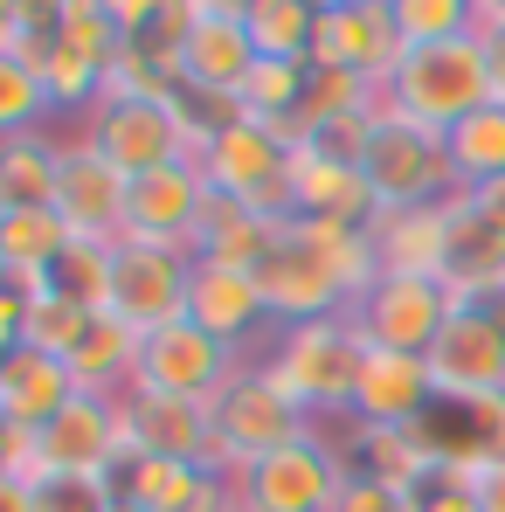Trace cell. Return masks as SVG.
<instances>
[{"label": "cell", "mask_w": 505, "mask_h": 512, "mask_svg": "<svg viewBox=\"0 0 505 512\" xmlns=\"http://www.w3.org/2000/svg\"><path fill=\"white\" fill-rule=\"evenodd\" d=\"M374 277H381V263H374L367 229H333V222H305V215H284L256 263V284H263L277 326L346 319L374 291Z\"/></svg>", "instance_id": "1"}, {"label": "cell", "mask_w": 505, "mask_h": 512, "mask_svg": "<svg viewBox=\"0 0 505 512\" xmlns=\"http://www.w3.org/2000/svg\"><path fill=\"white\" fill-rule=\"evenodd\" d=\"M367 333L346 319H305V326H284L270 353L256 360L277 395H291L312 423H353V395H360V367H367Z\"/></svg>", "instance_id": "2"}, {"label": "cell", "mask_w": 505, "mask_h": 512, "mask_svg": "<svg viewBox=\"0 0 505 512\" xmlns=\"http://www.w3.org/2000/svg\"><path fill=\"white\" fill-rule=\"evenodd\" d=\"M388 90H395V111H402L409 125H429V132H457L471 111L499 104V97H492V70H485L478 35L409 49V56L395 63Z\"/></svg>", "instance_id": "3"}, {"label": "cell", "mask_w": 505, "mask_h": 512, "mask_svg": "<svg viewBox=\"0 0 505 512\" xmlns=\"http://www.w3.org/2000/svg\"><path fill=\"white\" fill-rule=\"evenodd\" d=\"M312 416L291 402V395H277V381L243 360L236 374H229V388L215 395V443H222V471L236 478V471H250L263 464L270 450H284V443H298V436H312Z\"/></svg>", "instance_id": "4"}, {"label": "cell", "mask_w": 505, "mask_h": 512, "mask_svg": "<svg viewBox=\"0 0 505 512\" xmlns=\"http://www.w3.org/2000/svg\"><path fill=\"white\" fill-rule=\"evenodd\" d=\"M346 485H353V471L339 457V436L312 429V436L270 450L263 464L236 471V506L243 512H333Z\"/></svg>", "instance_id": "5"}, {"label": "cell", "mask_w": 505, "mask_h": 512, "mask_svg": "<svg viewBox=\"0 0 505 512\" xmlns=\"http://www.w3.org/2000/svg\"><path fill=\"white\" fill-rule=\"evenodd\" d=\"M111 63H118V28H111V0H63V21H56V42L28 63L56 111H77L111 90Z\"/></svg>", "instance_id": "6"}, {"label": "cell", "mask_w": 505, "mask_h": 512, "mask_svg": "<svg viewBox=\"0 0 505 512\" xmlns=\"http://www.w3.org/2000/svg\"><path fill=\"white\" fill-rule=\"evenodd\" d=\"M291 132H277V125H229L208 153H201V173H208V187L215 194H236V201H250L256 215H270V222H284L291 215Z\"/></svg>", "instance_id": "7"}, {"label": "cell", "mask_w": 505, "mask_h": 512, "mask_svg": "<svg viewBox=\"0 0 505 512\" xmlns=\"http://www.w3.org/2000/svg\"><path fill=\"white\" fill-rule=\"evenodd\" d=\"M367 187H374L381 215H388V208H429V201L457 194L450 153H443V132L409 125L402 111L381 118V125H374V146H367Z\"/></svg>", "instance_id": "8"}, {"label": "cell", "mask_w": 505, "mask_h": 512, "mask_svg": "<svg viewBox=\"0 0 505 512\" xmlns=\"http://www.w3.org/2000/svg\"><path fill=\"white\" fill-rule=\"evenodd\" d=\"M84 132L90 146L111 160V167L125 173V180H139V173H160L173 160H194L187 153V139H180V118H173L167 104H146V97H118V90H104L97 104L84 111Z\"/></svg>", "instance_id": "9"}, {"label": "cell", "mask_w": 505, "mask_h": 512, "mask_svg": "<svg viewBox=\"0 0 505 512\" xmlns=\"http://www.w3.org/2000/svg\"><path fill=\"white\" fill-rule=\"evenodd\" d=\"M187 319H194L201 333H215V340L229 346L236 360H263V353H270V340L284 333V326L270 319V298H263L256 270H236V263H201V256H194Z\"/></svg>", "instance_id": "10"}, {"label": "cell", "mask_w": 505, "mask_h": 512, "mask_svg": "<svg viewBox=\"0 0 505 512\" xmlns=\"http://www.w3.org/2000/svg\"><path fill=\"white\" fill-rule=\"evenodd\" d=\"M132 457L125 409L111 395H77L49 429H35V478L63 471V478H118V464Z\"/></svg>", "instance_id": "11"}, {"label": "cell", "mask_w": 505, "mask_h": 512, "mask_svg": "<svg viewBox=\"0 0 505 512\" xmlns=\"http://www.w3.org/2000/svg\"><path fill=\"white\" fill-rule=\"evenodd\" d=\"M429 374H436L443 402L505 395V298L499 305H457L443 340L429 346Z\"/></svg>", "instance_id": "12"}, {"label": "cell", "mask_w": 505, "mask_h": 512, "mask_svg": "<svg viewBox=\"0 0 505 512\" xmlns=\"http://www.w3.org/2000/svg\"><path fill=\"white\" fill-rule=\"evenodd\" d=\"M457 298L436 277H374V291L353 305V326L367 333L374 353H416L429 360V346L443 340Z\"/></svg>", "instance_id": "13"}, {"label": "cell", "mask_w": 505, "mask_h": 512, "mask_svg": "<svg viewBox=\"0 0 505 512\" xmlns=\"http://www.w3.org/2000/svg\"><path fill=\"white\" fill-rule=\"evenodd\" d=\"M187 291H194V256L187 250H153V243H118L111 270V319H125L132 333H160L173 319H187Z\"/></svg>", "instance_id": "14"}, {"label": "cell", "mask_w": 505, "mask_h": 512, "mask_svg": "<svg viewBox=\"0 0 505 512\" xmlns=\"http://www.w3.org/2000/svg\"><path fill=\"white\" fill-rule=\"evenodd\" d=\"M402 56H409V42H402V28H395V0H326V7H319L312 63L388 84Z\"/></svg>", "instance_id": "15"}, {"label": "cell", "mask_w": 505, "mask_h": 512, "mask_svg": "<svg viewBox=\"0 0 505 512\" xmlns=\"http://www.w3.org/2000/svg\"><path fill=\"white\" fill-rule=\"evenodd\" d=\"M236 367H243V360L215 340V333H201L194 319H173V326H160V333H146V346H139V381H132V388L215 402V395L229 388Z\"/></svg>", "instance_id": "16"}, {"label": "cell", "mask_w": 505, "mask_h": 512, "mask_svg": "<svg viewBox=\"0 0 505 512\" xmlns=\"http://www.w3.org/2000/svg\"><path fill=\"white\" fill-rule=\"evenodd\" d=\"M125 436L139 457H173V464H201L222 471V443H215V402H187V395H153V388H125Z\"/></svg>", "instance_id": "17"}, {"label": "cell", "mask_w": 505, "mask_h": 512, "mask_svg": "<svg viewBox=\"0 0 505 512\" xmlns=\"http://www.w3.org/2000/svg\"><path fill=\"white\" fill-rule=\"evenodd\" d=\"M208 201V173L201 160H173L160 173H139L125 194V243H153V250H187L194 256V222Z\"/></svg>", "instance_id": "18"}, {"label": "cell", "mask_w": 505, "mask_h": 512, "mask_svg": "<svg viewBox=\"0 0 505 512\" xmlns=\"http://www.w3.org/2000/svg\"><path fill=\"white\" fill-rule=\"evenodd\" d=\"M125 194H132V180L111 167L84 132H70L63 180H56V215L70 222V236H84V243H125Z\"/></svg>", "instance_id": "19"}, {"label": "cell", "mask_w": 505, "mask_h": 512, "mask_svg": "<svg viewBox=\"0 0 505 512\" xmlns=\"http://www.w3.org/2000/svg\"><path fill=\"white\" fill-rule=\"evenodd\" d=\"M250 70H256V42H250V14H243V0H194L187 49H180V77H187L194 90L236 97Z\"/></svg>", "instance_id": "20"}, {"label": "cell", "mask_w": 505, "mask_h": 512, "mask_svg": "<svg viewBox=\"0 0 505 512\" xmlns=\"http://www.w3.org/2000/svg\"><path fill=\"white\" fill-rule=\"evenodd\" d=\"M450 222V256H443V291L457 305H499L505 298V229L478 215L471 194H443Z\"/></svg>", "instance_id": "21"}, {"label": "cell", "mask_w": 505, "mask_h": 512, "mask_svg": "<svg viewBox=\"0 0 505 512\" xmlns=\"http://www.w3.org/2000/svg\"><path fill=\"white\" fill-rule=\"evenodd\" d=\"M436 374L416 353H367L360 367V395H353V423L374 429H416L429 409H436Z\"/></svg>", "instance_id": "22"}, {"label": "cell", "mask_w": 505, "mask_h": 512, "mask_svg": "<svg viewBox=\"0 0 505 512\" xmlns=\"http://www.w3.org/2000/svg\"><path fill=\"white\" fill-rule=\"evenodd\" d=\"M291 215L333 222V229H374L381 222V201L367 187V167H326V160H305L298 153L291 160Z\"/></svg>", "instance_id": "23"}, {"label": "cell", "mask_w": 505, "mask_h": 512, "mask_svg": "<svg viewBox=\"0 0 505 512\" xmlns=\"http://www.w3.org/2000/svg\"><path fill=\"white\" fill-rule=\"evenodd\" d=\"M367 236H374L381 277H436V284H443V256H450L443 201H429V208H388Z\"/></svg>", "instance_id": "24"}, {"label": "cell", "mask_w": 505, "mask_h": 512, "mask_svg": "<svg viewBox=\"0 0 505 512\" xmlns=\"http://www.w3.org/2000/svg\"><path fill=\"white\" fill-rule=\"evenodd\" d=\"M77 402V374H70V360H49V353H14L7 367H0V416L14 429H49L63 409Z\"/></svg>", "instance_id": "25"}, {"label": "cell", "mask_w": 505, "mask_h": 512, "mask_svg": "<svg viewBox=\"0 0 505 512\" xmlns=\"http://www.w3.org/2000/svg\"><path fill=\"white\" fill-rule=\"evenodd\" d=\"M63 146H70V132H49V125L0 139V201H7V215H21V208H56Z\"/></svg>", "instance_id": "26"}, {"label": "cell", "mask_w": 505, "mask_h": 512, "mask_svg": "<svg viewBox=\"0 0 505 512\" xmlns=\"http://www.w3.org/2000/svg\"><path fill=\"white\" fill-rule=\"evenodd\" d=\"M270 236H277V222H270V215H256L250 201H236V194H215V187H208L201 222H194V256H201V263H236V270H256L263 250H270Z\"/></svg>", "instance_id": "27"}, {"label": "cell", "mask_w": 505, "mask_h": 512, "mask_svg": "<svg viewBox=\"0 0 505 512\" xmlns=\"http://www.w3.org/2000/svg\"><path fill=\"white\" fill-rule=\"evenodd\" d=\"M339 457H346L353 478H374V485H402V492H422V485H429V464H422L416 429L339 423Z\"/></svg>", "instance_id": "28"}, {"label": "cell", "mask_w": 505, "mask_h": 512, "mask_svg": "<svg viewBox=\"0 0 505 512\" xmlns=\"http://www.w3.org/2000/svg\"><path fill=\"white\" fill-rule=\"evenodd\" d=\"M70 243H77V236H70V222H63L56 208H21V215H7V236H0L7 284H14V291H42Z\"/></svg>", "instance_id": "29"}, {"label": "cell", "mask_w": 505, "mask_h": 512, "mask_svg": "<svg viewBox=\"0 0 505 512\" xmlns=\"http://www.w3.org/2000/svg\"><path fill=\"white\" fill-rule=\"evenodd\" d=\"M215 478H222V471L173 464V457H139V450H132L111 485H118V499H132V506H146V512H194Z\"/></svg>", "instance_id": "30"}, {"label": "cell", "mask_w": 505, "mask_h": 512, "mask_svg": "<svg viewBox=\"0 0 505 512\" xmlns=\"http://www.w3.org/2000/svg\"><path fill=\"white\" fill-rule=\"evenodd\" d=\"M139 346H146V333H132L125 319L97 312L90 340L77 346V360H70V374H77V395H111V402H118V395L139 381Z\"/></svg>", "instance_id": "31"}, {"label": "cell", "mask_w": 505, "mask_h": 512, "mask_svg": "<svg viewBox=\"0 0 505 512\" xmlns=\"http://www.w3.org/2000/svg\"><path fill=\"white\" fill-rule=\"evenodd\" d=\"M305 90H312V63L256 56V70L243 77V90H236V97H243V118L291 132V125H298V111H305Z\"/></svg>", "instance_id": "32"}, {"label": "cell", "mask_w": 505, "mask_h": 512, "mask_svg": "<svg viewBox=\"0 0 505 512\" xmlns=\"http://www.w3.org/2000/svg\"><path fill=\"white\" fill-rule=\"evenodd\" d=\"M443 153H450V180H457V194L499 180V173H505V104H485V111H471L457 132H443Z\"/></svg>", "instance_id": "33"}, {"label": "cell", "mask_w": 505, "mask_h": 512, "mask_svg": "<svg viewBox=\"0 0 505 512\" xmlns=\"http://www.w3.org/2000/svg\"><path fill=\"white\" fill-rule=\"evenodd\" d=\"M243 14H250L256 56L312 63V35H319V7L312 0H243Z\"/></svg>", "instance_id": "34"}, {"label": "cell", "mask_w": 505, "mask_h": 512, "mask_svg": "<svg viewBox=\"0 0 505 512\" xmlns=\"http://www.w3.org/2000/svg\"><path fill=\"white\" fill-rule=\"evenodd\" d=\"M28 298V353H49V360H77V346L90 340V326H97V312L84 305H70L63 291H21Z\"/></svg>", "instance_id": "35"}, {"label": "cell", "mask_w": 505, "mask_h": 512, "mask_svg": "<svg viewBox=\"0 0 505 512\" xmlns=\"http://www.w3.org/2000/svg\"><path fill=\"white\" fill-rule=\"evenodd\" d=\"M111 270H118V243H70L63 263L49 270V291H63L70 305H84V312H104L111 305Z\"/></svg>", "instance_id": "36"}, {"label": "cell", "mask_w": 505, "mask_h": 512, "mask_svg": "<svg viewBox=\"0 0 505 512\" xmlns=\"http://www.w3.org/2000/svg\"><path fill=\"white\" fill-rule=\"evenodd\" d=\"M49 118H56V104H49L42 77H35L21 56H0V139L35 132V125H49Z\"/></svg>", "instance_id": "37"}, {"label": "cell", "mask_w": 505, "mask_h": 512, "mask_svg": "<svg viewBox=\"0 0 505 512\" xmlns=\"http://www.w3.org/2000/svg\"><path fill=\"white\" fill-rule=\"evenodd\" d=\"M395 28L409 49L457 42V35H471V0H395Z\"/></svg>", "instance_id": "38"}, {"label": "cell", "mask_w": 505, "mask_h": 512, "mask_svg": "<svg viewBox=\"0 0 505 512\" xmlns=\"http://www.w3.org/2000/svg\"><path fill=\"white\" fill-rule=\"evenodd\" d=\"M291 146H298L305 160H326V167H367L374 118H326V125H305Z\"/></svg>", "instance_id": "39"}, {"label": "cell", "mask_w": 505, "mask_h": 512, "mask_svg": "<svg viewBox=\"0 0 505 512\" xmlns=\"http://www.w3.org/2000/svg\"><path fill=\"white\" fill-rule=\"evenodd\" d=\"M111 499H118L111 478H63V471L35 478V512H111Z\"/></svg>", "instance_id": "40"}, {"label": "cell", "mask_w": 505, "mask_h": 512, "mask_svg": "<svg viewBox=\"0 0 505 512\" xmlns=\"http://www.w3.org/2000/svg\"><path fill=\"white\" fill-rule=\"evenodd\" d=\"M471 35H478V49H485L492 97L505 104V0H471Z\"/></svg>", "instance_id": "41"}, {"label": "cell", "mask_w": 505, "mask_h": 512, "mask_svg": "<svg viewBox=\"0 0 505 512\" xmlns=\"http://www.w3.org/2000/svg\"><path fill=\"white\" fill-rule=\"evenodd\" d=\"M333 512H422L416 492H402V485H374V478H353L346 492H339Z\"/></svg>", "instance_id": "42"}, {"label": "cell", "mask_w": 505, "mask_h": 512, "mask_svg": "<svg viewBox=\"0 0 505 512\" xmlns=\"http://www.w3.org/2000/svg\"><path fill=\"white\" fill-rule=\"evenodd\" d=\"M464 409H471V429H478V450H485V464H505V395L464 402Z\"/></svg>", "instance_id": "43"}, {"label": "cell", "mask_w": 505, "mask_h": 512, "mask_svg": "<svg viewBox=\"0 0 505 512\" xmlns=\"http://www.w3.org/2000/svg\"><path fill=\"white\" fill-rule=\"evenodd\" d=\"M21 346H28V298H21L14 284H0V367H7Z\"/></svg>", "instance_id": "44"}, {"label": "cell", "mask_w": 505, "mask_h": 512, "mask_svg": "<svg viewBox=\"0 0 505 512\" xmlns=\"http://www.w3.org/2000/svg\"><path fill=\"white\" fill-rule=\"evenodd\" d=\"M0 478H35V436L0 416Z\"/></svg>", "instance_id": "45"}, {"label": "cell", "mask_w": 505, "mask_h": 512, "mask_svg": "<svg viewBox=\"0 0 505 512\" xmlns=\"http://www.w3.org/2000/svg\"><path fill=\"white\" fill-rule=\"evenodd\" d=\"M416 499H422V512H485V506H478V492H471L464 478H429Z\"/></svg>", "instance_id": "46"}, {"label": "cell", "mask_w": 505, "mask_h": 512, "mask_svg": "<svg viewBox=\"0 0 505 512\" xmlns=\"http://www.w3.org/2000/svg\"><path fill=\"white\" fill-rule=\"evenodd\" d=\"M471 201H478V215H485L492 229H505V173H499V180H485V187H471Z\"/></svg>", "instance_id": "47"}, {"label": "cell", "mask_w": 505, "mask_h": 512, "mask_svg": "<svg viewBox=\"0 0 505 512\" xmlns=\"http://www.w3.org/2000/svg\"><path fill=\"white\" fill-rule=\"evenodd\" d=\"M0 512H35V478H0Z\"/></svg>", "instance_id": "48"}, {"label": "cell", "mask_w": 505, "mask_h": 512, "mask_svg": "<svg viewBox=\"0 0 505 512\" xmlns=\"http://www.w3.org/2000/svg\"><path fill=\"white\" fill-rule=\"evenodd\" d=\"M0 56H21V0H0Z\"/></svg>", "instance_id": "49"}, {"label": "cell", "mask_w": 505, "mask_h": 512, "mask_svg": "<svg viewBox=\"0 0 505 512\" xmlns=\"http://www.w3.org/2000/svg\"><path fill=\"white\" fill-rule=\"evenodd\" d=\"M471 492H478V506H485V512H505V464H492Z\"/></svg>", "instance_id": "50"}, {"label": "cell", "mask_w": 505, "mask_h": 512, "mask_svg": "<svg viewBox=\"0 0 505 512\" xmlns=\"http://www.w3.org/2000/svg\"><path fill=\"white\" fill-rule=\"evenodd\" d=\"M0 236H7V201H0ZM0 284H7V263H0Z\"/></svg>", "instance_id": "51"}, {"label": "cell", "mask_w": 505, "mask_h": 512, "mask_svg": "<svg viewBox=\"0 0 505 512\" xmlns=\"http://www.w3.org/2000/svg\"><path fill=\"white\" fill-rule=\"evenodd\" d=\"M111 512H146V506H132V499H111Z\"/></svg>", "instance_id": "52"}]
</instances>
